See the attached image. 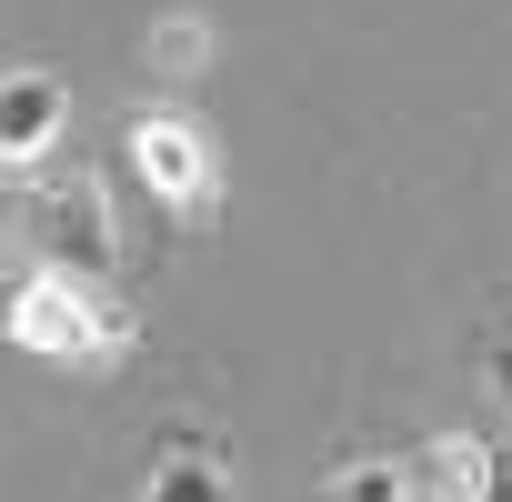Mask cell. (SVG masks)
<instances>
[{"label":"cell","mask_w":512,"mask_h":502,"mask_svg":"<svg viewBox=\"0 0 512 502\" xmlns=\"http://www.w3.org/2000/svg\"><path fill=\"white\" fill-rule=\"evenodd\" d=\"M0 332H11L21 352H41V362H81V372H101L111 352H121V312H101L81 282H61V272H31V282H11V302H0Z\"/></svg>","instance_id":"cell-1"},{"label":"cell","mask_w":512,"mask_h":502,"mask_svg":"<svg viewBox=\"0 0 512 502\" xmlns=\"http://www.w3.org/2000/svg\"><path fill=\"white\" fill-rule=\"evenodd\" d=\"M31 231H41V251H51L61 282H111L121 272V221H111V191H101L91 161H71L61 181H41Z\"/></svg>","instance_id":"cell-2"},{"label":"cell","mask_w":512,"mask_h":502,"mask_svg":"<svg viewBox=\"0 0 512 502\" xmlns=\"http://www.w3.org/2000/svg\"><path fill=\"white\" fill-rule=\"evenodd\" d=\"M131 161L151 171V191L171 211H211V141L181 121V111H141L131 121Z\"/></svg>","instance_id":"cell-3"},{"label":"cell","mask_w":512,"mask_h":502,"mask_svg":"<svg viewBox=\"0 0 512 502\" xmlns=\"http://www.w3.org/2000/svg\"><path fill=\"white\" fill-rule=\"evenodd\" d=\"M61 131H71V91L51 71H0V171L41 161Z\"/></svg>","instance_id":"cell-4"},{"label":"cell","mask_w":512,"mask_h":502,"mask_svg":"<svg viewBox=\"0 0 512 502\" xmlns=\"http://www.w3.org/2000/svg\"><path fill=\"white\" fill-rule=\"evenodd\" d=\"M141 502H231V462H221L201 432H181V442H161V452H151Z\"/></svg>","instance_id":"cell-5"},{"label":"cell","mask_w":512,"mask_h":502,"mask_svg":"<svg viewBox=\"0 0 512 502\" xmlns=\"http://www.w3.org/2000/svg\"><path fill=\"white\" fill-rule=\"evenodd\" d=\"M492 452H502V442H482V432H442L432 462H422V482H432L442 502H472V492L492 482Z\"/></svg>","instance_id":"cell-6"},{"label":"cell","mask_w":512,"mask_h":502,"mask_svg":"<svg viewBox=\"0 0 512 502\" xmlns=\"http://www.w3.org/2000/svg\"><path fill=\"white\" fill-rule=\"evenodd\" d=\"M422 482L392 462V452H352V462H332V482H322V502H412Z\"/></svg>","instance_id":"cell-7"},{"label":"cell","mask_w":512,"mask_h":502,"mask_svg":"<svg viewBox=\"0 0 512 502\" xmlns=\"http://www.w3.org/2000/svg\"><path fill=\"white\" fill-rule=\"evenodd\" d=\"M141 61H151V71H201V61H211V21H201V11H171V21H151Z\"/></svg>","instance_id":"cell-8"},{"label":"cell","mask_w":512,"mask_h":502,"mask_svg":"<svg viewBox=\"0 0 512 502\" xmlns=\"http://www.w3.org/2000/svg\"><path fill=\"white\" fill-rule=\"evenodd\" d=\"M482 382H492V402H502V422H512V312L482 332Z\"/></svg>","instance_id":"cell-9"},{"label":"cell","mask_w":512,"mask_h":502,"mask_svg":"<svg viewBox=\"0 0 512 502\" xmlns=\"http://www.w3.org/2000/svg\"><path fill=\"white\" fill-rule=\"evenodd\" d=\"M472 502H512V452H492V482H482Z\"/></svg>","instance_id":"cell-10"}]
</instances>
